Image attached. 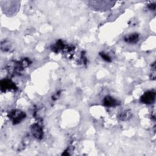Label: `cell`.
<instances>
[{"label":"cell","mask_w":156,"mask_h":156,"mask_svg":"<svg viewBox=\"0 0 156 156\" xmlns=\"http://www.w3.org/2000/svg\"><path fill=\"white\" fill-rule=\"evenodd\" d=\"M14 86V84L13 83L9 80H7V79H4L2 80L1 82V89H9L11 88H13Z\"/></svg>","instance_id":"6"},{"label":"cell","mask_w":156,"mask_h":156,"mask_svg":"<svg viewBox=\"0 0 156 156\" xmlns=\"http://www.w3.org/2000/svg\"><path fill=\"white\" fill-rule=\"evenodd\" d=\"M9 116L14 124H17L25 118V114L19 110H13L10 112Z\"/></svg>","instance_id":"1"},{"label":"cell","mask_w":156,"mask_h":156,"mask_svg":"<svg viewBox=\"0 0 156 156\" xmlns=\"http://www.w3.org/2000/svg\"><path fill=\"white\" fill-rule=\"evenodd\" d=\"M32 132L33 136L38 139H40L43 136V131L42 128L40 127V126L35 124L32 126Z\"/></svg>","instance_id":"3"},{"label":"cell","mask_w":156,"mask_h":156,"mask_svg":"<svg viewBox=\"0 0 156 156\" xmlns=\"http://www.w3.org/2000/svg\"><path fill=\"white\" fill-rule=\"evenodd\" d=\"M139 39V36L137 34H132L125 38V41L130 43H136Z\"/></svg>","instance_id":"5"},{"label":"cell","mask_w":156,"mask_h":156,"mask_svg":"<svg viewBox=\"0 0 156 156\" xmlns=\"http://www.w3.org/2000/svg\"><path fill=\"white\" fill-rule=\"evenodd\" d=\"M131 116L130 112L126 111L124 112H122L120 115H119V118H120L121 120H128V118H129Z\"/></svg>","instance_id":"7"},{"label":"cell","mask_w":156,"mask_h":156,"mask_svg":"<svg viewBox=\"0 0 156 156\" xmlns=\"http://www.w3.org/2000/svg\"><path fill=\"white\" fill-rule=\"evenodd\" d=\"M104 105L108 107H114L117 104V101L111 96H106L104 99Z\"/></svg>","instance_id":"4"},{"label":"cell","mask_w":156,"mask_h":156,"mask_svg":"<svg viewBox=\"0 0 156 156\" xmlns=\"http://www.w3.org/2000/svg\"><path fill=\"white\" fill-rule=\"evenodd\" d=\"M154 99H155V93L150 92L145 93L142 96V98H141V101H142L143 103L151 104L154 101Z\"/></svg>","instance_id":"2"},{"label":"cell","mask_w":156,"mask_h":156,"mask_svg":"<svg viewBox=\"0 0 156 156\" xmlns=\"http://www.w3.org/2000/svg\"><path fill=\"white\" fill-rule=\"evenodd\" d=\"M101 55L102 58L104 59V60H105V61H108V62L110 61V57H109V56H107V54H104V53H102V54H101Z\"/></svg>","instance_id":"8"}]
</instances>
